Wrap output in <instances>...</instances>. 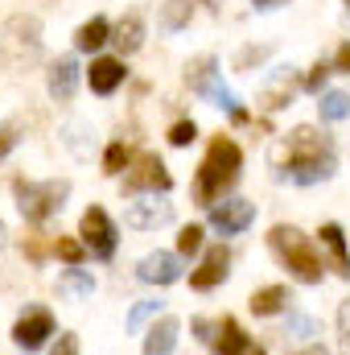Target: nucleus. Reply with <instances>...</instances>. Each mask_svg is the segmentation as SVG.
Instances as JSON below:
<instances>
[{"mask_svg": "<svg viewBox=\"0 0 350 355\" xmlns=\"http://www.w3.org/2000/svg\"><path fill=\"white\" fill-rule=\"evenodd\" d=\"M272 166H276V178H288L297 186H313V182H326L338 170V157H334L330 137L301 124L272 149Z\"/></svg>", "mask_w": 350, "mask_h": 355, "instance_id": "obj_1", "label": "nucleus"}, {"mask_svg": "<svg viewBox=\"0 0 350 355\" xmlns=\"http://www.w3.org/2000/svg\"><path fill=\"white\" fill-rule=\"evenodd\" d=\"M239 166H243V153L231 137H214L202 166H198V178H194V198L202 207H214V198H223L235 182H239Z\"/></svg>", "mask_w": 350, "mask_h": 355, "instance_id": "obj_2", "label": "nucleus"}, {"mask_svg": "<svg viewBox=\"0 0 350 355\" xmlns=\"http://www.w3.org/2000/svg\"><path fill=\"white\" fill-rule=\"evenodd\" d=\"M42 58V21L29 12H17L0 25V67L4 71H29Z\"/></svg>", "mask_w": 350, "mask_h": 355, "instance_id": "obj_3", "label": "nucleus"}, {"mask_svg": "<svg viewBox=\"0 0 350 355\" xmlns=\"http://www.w3.org/2000/svg\"><path fill=\"white\" fill-rule=\"evenodd\" d=\"M268 244H272V252L288 265V272L297 277V281H305V285H317L322 281V257H317V248L309 244V236L305 232H297L293 223H276L272 232H268Z\"/></svg>", "mask_w": 350, "mask_h": 355, "instance_id": "obj_4", "label": "nucleus"}, {"mask_svg": "<svg viewBox=\"0 0 350 355\" xmlns=\"http://www.w3.org/2000/svg\"><path fill=\"white\" fill-rule=\"evenodd\" d=\"M12 194H17V207H21V215L29 223H46L54 211H62V202L71 194V182L66 178H50V182H25V178H17Z\"/></svg>", "mask_w": 350, "mask_h": 355, "instance_id": "obj_5", "label": "nucleus"}, {"mask_svg": "<svg viewBox=\"0 0 350 355\" xmlns=\"http://www.w3.org/2000/svg\"><path fill=\"white\" fill-rule=\"evenodd\" d=\"M174 186V178L165 170V162L157 157V153H140L132 166H128V174H124V190L128 194H165Z\"/></svg>", "mask_w": 350, "mask_h": 355, "instance_id": "obj_6", "label": "nucleus"}, {"mask_svg": "<svg viewBox=\"0 0 350 355\" xmlns=\"http://www.w3.org/2000/svg\"><path fill=\"white\" fill-rule=\"evenodd\" d=\"M79 232H83V244H87L99 261H111V252H116V223L107 219L103 207H87V211H83Z\"/></svg>", "mask_w": 350, "mask_h": 355, "instance_id": "obj_7", "label": "nucleus"}, {"mask_svg": "<svg viewBox=\"0 0 350 355\" xmlns=\"http://www.w3.org/2000/svg\"><path fill=\"white\" fill-rule=\"evenodd\" d=\"M297 87H305V79H301L293 67H276V71L268 75V83L260 87L256 103H260L264 112H280V107H288V103H293Z\"/></svg>", "mask_w": 350, "mask_h": 355, "instance_id": "obj_8", "label": "nucleus"}, {"mask_svg": "<svg viewBox=\"0 0 350 355\" xmlns=\"http://www.w3.org/2000/svg\"><path fill=\"white\" fill-rule=\"evenodd\" d=\"M50 335H54V314L42 310V306L25 310V314L17 318V327H12V339H17V347H25V352H37Z\"/></svg>", "mask_w": 350, "mask_h": 355, "instance_id": "obj_9", "label": "nucleus"}, {"mask_svg": "<svg viewBox=\"0 0 350 355\" xmlns=\"http://www.w3.org/2000/svg\"><path fill=\"white\" fill-rule=\"evenodd\" d=\"M252 219H256V207H252L248 198H231V202H214V207H210V227L223 232V236L248 232Z\"/></svg>", "mask_w": 350, "mask_h": 355, "instance_id": "obj_10", "label": "nucleus"}, {"mask_svg": "<svg viewBox=\"0 0 350 355\" xmlns=\"http://www.w3.org/2000/svg\"><path fill=\"white\" fill-rule=\"evenodd\" d=\"M169 219H174V202H157V194L153 198H140V202H128V211H124V223L136 227V232L165 227Z\"/></svg>", "mask_w": 350, "mask_h": 355, "instance_id": "obj_11", "label": "nucleus"}, {"mask_svg": "<svg viewBox=\"0 0 350 355\" xmlns=\"http://www.w3.org/2000/svg\"><path fill=\"white\" fill-rule=\"evenodd\" d=\"M46 87H50V99H75V91H79V62L71 58V54H62V58H54L50 62V75H46Z\"/></svg>", "mask_w": 350, "mask_h": 355, "instance_id": "obj_12", "label": "nucleus"}, {"mask_svg": "<svg viewBox=\"0 0 350 355\" xmlns=\"http://www.w3.org/2000/svg\"><path fill=\"white\" fill-rule=\"evenodd\" d=\"M214 355H264V347L243 335V327L235 318H223L219 335H214Z\"/></svg>", "mask_w": 350, "mask_h": 355, "instance_id": "obj_13", "label": "nucleus"}, {"mask_svg": "<svg viewBox=\"0 0 350 355\" xmlns=\"http://www.w3.org/2000/svg\"><path fill=\"white\" fill-rule=\"evenodd\" d=\"M227 265H231V252H227L223 244H214V248L202 257V265L190 272V285H194V289H214V285L227 277Z\"/></svg>", "mask_w": 350, "mask_h": 355, "instance_id": "obj_14", "label": "nucleus"}, {"mask_svg": "<svg viewBox=\"0 0 350 355\" xmlns=\"http://www.w3.org/2000/svg\"><path fill=\"white\" fill-rule=\"evenodd\" d=\"M136 277L149 281V285H174L177 277H181V261H177L174 252H149L140 261V268H136Z\"/></svg>", "mask_w": 350, "mask_h": 355, "instance_id": "obj_15", "label": "nucleus"}, {"mask_svg": "<svg viewBox=\"0 0 350 355\" xmlns=\"http://www.w3.org/2000/svg\"><path fill=\"white\" fill-rule=\"evenodd\" d=\"M124 58H95L91 62V71H87V83L95 95H111V91L124 83Z\"/></svg>", "mask_w": 350, "mask_h": 355, "instance_id": "obj_16", "label": "nucleus"}, {"mask_svg": "<svg viewBox=\"0 0 350 355\" xmlns=\"http://www.w3.org/2000/svg\"><path fill=\"white\" fill-rule=\"evenodd\" d=\"M111 42H116V50H120V58H128V54H136V50L145 46V21H140L136 12H128V17H120V21L111 25Z\"/></svg>", "mask_w": 350, "mask_h": 355, "instance_id": "obj_17", "label": "nucleus"}, {"mask_svg": "<svg viewBox=\"0 0 350 355\" xmlns=\"http://www.w3.org/2000/svg\"><path fill=\"white\" fill-rule=\"evenodd\" d=\"M322 248L330 252V268L338 272V277H350V252H347V236H342V227L338 223H322Z\"/></svg>", "mask_w": 350, "mask_h": 355, "instance_id": "obj_18", "label": "nucleus"}, {"mask_svg": "<svg viewBox=\"0 0 350 355\" xmlns=\"http://www.w3.org/2000/svg\"><path fill=\"white\" fill-rule=\"evenodd\" d=\"M185 83L190 91H198V95H206V91L219 83V62L210 58V54H202V58H194L190 67H185Z\"/></svg>", "mask_w": 350, "mask_h": 355, "instance_id": "obj_19", "label": "nucleus"}, {"mask_svg": "<svg viewBox=\"0 0 350 355\" xmlns=\"http://www.w3.org/2000/svg\"><path fill=\"white\" fill-rule=\"evenodd\" d=\"M174 343H177V318H161L145 335V355H174Z\"/></svg>", "mask_w": 350, "mask_h": 355, "instance_id": "obj_20", "label": "nucleus"}, {"mask_svg": "<svg viewBox=\"0 0 350 355\" xmlns=\"http://www.w3.org/2000/svg\"><path fill=\"white\" fill-rule=\"evenodd\" d=\"M103 42H111V25H107L103 17H91V21H83V25H79V33H75V46H79L83 54H95Z\"/></svg>", "mask_w": 350, "mask_h": 355, "instance_id": "obj_21", "label": "nucleus"}, {"mask_svg": "<svg viewBox=\"0 0 350 355\" xmlns=\"http://www.w3.org/2000/svg\"><path fill=\"white\" fill-rule=\"evenodd\" d=\"M190 17H194V4H190V0H165V4H161L157 25H161L165 33H177V29H185V25H190Z\"/></svg>", "mask_w": 350, "mask_h": 355, "instance_id": "obj_22", "label": "nucleus"}, {"mask_svg": "<svg viewBox=\"0 0 350 355\" xmlns=\"http://www.w3.org/2000/svg\"><path fill=\"white\" fill-rule=\"evenodd\" d=\"M317 112H322V120H326V124L347 120V116H350V95H347V91H322V95H317Z\"/></svg>", "mask_w": 350, "mask_h": 355, "instance_id": "obj_23", "label": "nucleus"}, {"mask_svg": "<svg viewBox=\"0 0 350 355\" xmlns=\"http://www.w3.org/2000/svg\"><path fill=\"white\" fill-rule=\"evenodd\" d=\"M91 289H95V281L83 268H66L58 277V293H66V297H91Z\"/></svg>", "mask_w": 350, "mask_h": 355, "instance_id": "obj_24", "label": "nucleus"}, {"mask_svg": "<svg viewBox=\"0 0 350 355\" xmlns=\"http://www.w3.org/2000/svg\"><path fill=\"white\" fill-rule=\"evenodd\" d=\"M284 302H288V289H284V285H268L260 293H252V310H256V314H280Z\"/></svg>", "mask_w": 350, "mask_h": 355, "instance_id": "obj_25", "label": "nucleus"}, {"mask_svg": "<svg viewBox=\"0 0 350 355\" xmlns=\"http://www.w3.org/2000/svg\"><path fill=\"white\" fill-rule=\"evenodd\" d=\"M132 162H136V157H132V149H128L124 141H111L107 153H103V170H107V174H124Z\"/></svg>", "mask_w": 350, "mask_h": 355, "instance_id": "obj_26", "label": "nucleus"}, {"mask_svg": "<svg viewBox=\"0 0 350 355\" xmlns=\"http://www.w3.org/2000/svg\"><path fill=\"white\" fill-rule=\"evenodd\" d=\"M54 252H58L71 268H79V265H83V257H87V252H83V244H79V240H71V236H58V240H54Z\"/></svg>", "mask_w": 350, "mask_h": 355, "instance_id": "obj_27", "label": "nucleus"}, {"mask_svg": "<svg viewBox=\"0 0 350 355\" xmlns=\"http://www.w3.org/2000/svg\"><path fill=\"white\" fill-rule=\"evenodd\" d=\"M198 248H202V227H198V223L181 227V232H177V252H181V257H194Z\"/></svg>", "mask_w": 350, "mask_h": 355, "instance_id": "obj_28", "label": "nucleus"}, {"mask_svg": "<svg viewBox=\"0 0 350 355\" xmlns=\"http://www.w3.org/2000/svg\"><path fill=\"white\" fill-rule=\"evenodd\" d=\"M157 310H161V302H136V306H132V314H128V331H140Z\"/></svg>", "mask_w": 350, "mask_h": 355, "instance_id": "obj_29", "label": "nucleus"}, {"mask_svg": "<svg viewBox=\"0 0 350 355\" xmlns=\"http://www.w3.org/2000/svg\"><path fill=\"white\" fill-rule=\"evenodd\" d=\"M338 352L350 355V297L338 306Z\"/></svg>", "mask_w": 350, "mask_h": 355, "instance_id": "obj_30", "label": "nucleus"}, {"mask_svg": "<svg viewBox=\"0 0 350 355\" xmlns=\"http://www.w3.org/2000/svg\"><path fill=\"white\" fill-rule=\"evenodd\" d=\"M198 137V128H194V120H177L174 128H169V145H177V149H185L190 141Z\"/></svg>", "mask_w": 350, "mask_h": 355, "instance_id": "obj_31", "label": "nucleus"}, {"mask_svg": "<svg viewBox=\"0 0 350 355\" xmlns=\"http://www.w3.org/2000/svg\"><path fill=\"white\" fill-rule=\"evenodd\" d=\"M288 331H293V339H313V335H317V322H313V318L293 314V318H288Z\"/></svg>", "mask_w": 350, "mask_h": 355, "instance_id": "obj_32", "label": "nucleus"}, {"mask_svg": "<svg viewBox=\"0 0 350 355\" xmlns=\"http://www.w3.org/2000/svg\"><path fill=\"white\" fill-rule=\"evenodd\" d=\"M326 75H330V62H313V67H309V75H305V91H317V95H322Z\"/></svg>", "mask_w": 350, "mask_h": 355, "instance_id": "obj_33", "label": "nucleus"}, {"mask_svg": "<svg viewBox=\"0 0 350 355\" xmlns=\"http://www.w3.org/2000/svg\"><path fill=\"white\" fill-rule=\"evenodd\" d=\"M264 58H268V46H248V50L235 58V67H239V71H248L252 62H264Z\"/></svg>", "mask_w": 350, "mask_h": 355, "instance_id": "obj_34", "label": "nucleus"}, {"mask_svg": "<svg viewBox=\"0 0 350 355\" xmlns=\"http://www.w3.org/2000/svg\"><path fill=\"white\" fill-rule=\"evenodd\" d=\"M21 137H17V124H0V162L12 153V145H17Z\"/></svg>", "mask_w": 350, "mask_h": 355, "instance_id": "obj_35", "label": "nucleus"}, {"mask_svg": "<svg viewBox=\"0 0 350 355\" xmlns=\"http://www.w3.org/2000/svg\"><path fill=\"white\" fill-rule=\"evenodd\" d=\"M334 71L350 75V42H342V46H338V54H334Z\"/></svg>", "mask_w": 350, "mask_h": 355, "instance_id": "obj_36", "label": "nucleus"}, {"mask_svg": "<svg viewBox=\"0 0 350 355\" xmlns=\"http://www.w3.org/2000/svg\"><path fill=\"white\" fill-rule=\"evenodd\" d=\"M46 248H54V244H46V240H37V236H33V240L25 244V252H29V261H42V257H46Z\"/></svg>", "mask_w": 350, "mask_h": 355, "instance_id": "obj_37", "label": "nucleus"}, {"mask_svg": "<svg viewBox=\"0 0 350 355\" xmlns=\"http://www.w3.org/2000/svg\"><path fill=\"white\" fill-rule=\"evenodd\" d=\"M54 355H79V339H75V335H62L58 347H54Z\"/></svg>", "mask_w": 350, "mask_h": 355, "instance_id": "obj_38", "label": "nucleus"}, {"mask_svg": "<svg viewBox=\"0 0 350 355\" xmlns=\"http://www.w3.org/2000/svg\"><path fill=\"white\" fill-rule=\"evenodd\" d=\"M194 331H198V339H202V343H214V335H210V322H206V318H194Z\"/></svg>", "mask_w": 350, "mask_h": 355, "instance_id": "obj_39", "label": "nucleus"}, {"mask_svg": "<svg viewBox=\"0 0 350 355\" xmlns=\"http://www.w3.org/2000/svg\"><path fill=\"white\" fill-rule=\"evenodd\" d=\"M260 12H268V8H280V4H288V0H252Z\"/></svg>", "mask_w": 350, "mask_h": 355, "instance_id": "obj_40", "label": "nucleus"}, {"mask_svg": "<svg viewBox=\"0 0 350 355\" xmlns=\"http://www.w3.org/2000/svg\"><path fill=\"white\" fill-rule=\"evenodd\" d=\"M8 244V227H4V219H0V248Z\"/></svg>", "mask_w": 350, "mask_h": 355, "instance_id": "obj_41", "label": "nucleus"}, {"mask_svg": "<svg viewBox=\"0 0 350 355\" xmlns=\"http://www.w3.org/2000/svg\"><path fill=\"white\" fill-rule=\"evenodd\" d=\"M305 355H326V352H305Z\"/></svg>", "mask_w": 350, "mask_h": 355, "instance_id": "obj_42", "label": "nucleus"}, {"mask_svg": "<svg viewBox=\"0 0 350 355\" xmlns=\"http://www.w3.org/2000/svg\"><path fill=\"white\" fill-rule=\"evenodd\" d=\"M347 8H350V0H347Z\"/></svg>", "mask_w": 350, "mask_h": 355, "instance_id": "obj_43", "label": "nucleus"}]
</instances>
